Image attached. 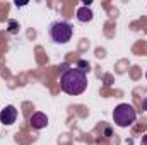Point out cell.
<instances>
[{
    "label": "cell",
    "instance_id": "obj_1",
    "mask_svg": "<svg viewBox=\"0 0 147 145\" xmlns=\"http://www.w3.org/2000/svg\"><path fill=\"white\" fill-rule=\"evenodd\" d=\"M60 87L69 96H79L87 89V73L80 68H67L60 77Z\"/></svg>",
    "mask_w": 147,
    "mask_h": 145
},
{
    "label": "cell",
    "instance_id": "obj_2",
    "mask_svg": "<svg viewBox=\"0 0 147 145\" xmlns=\"http://www.w3.org/2000/svg\"><path fill=\"white\" fill-rule=\"evenodd\" d=\"M135 119H137L135 109H134V106H130V104H127V103H121V104H118L116 108L113 109V121H115V125L120 126V128H128V126H132V125L135 123Z\"/></svg>",
    "mask_w": 147,
    "mask_h": 145
},
{
    "label": "cell",
    "instance_id": "obj_3",
    "mask_svg": "<svg viewBox=\"0 0 147 145\" xmlns=\"http://www.w3.org/2000/svg\"><path fill=\"white\" fill-rule=\"evenodd\" d=\"M50 38L53 43L57 44H65L72 39V34H74V28L67 22V21H55L50 24Z\"/></svg>",
    "mask_w": 147,
    "mask_h": 145
},
{
    "label": "cell",
    "instance_id": "obj_4",
    "mask_svg": "<svg viewBox=\"0 0 147 145\" xmlns=\"http://www.w3.org/2000/svg\"><path fill=\"white\" fill-rule=\"evenodd\" d=\"M16 119H17V109L14 108L12 104H9V106H5V108L0 111V123L2 125H14L16 123Z\"/></svg>",
    "mask_w": 147,
    "mask_h": 145
},
{
    "label": "cell",
    "instance_id": "obj_5",
    "mask_svg": "<svg viewBox=\"0 0 147 145\" xmlns=\"http://www.w3.org/2000/svg\"><path fill=\"white\" fill-rule=\"evenodd\" d=\"M29 123H31V126L34 128V130H43V128H46V125H48V116L45 114V113H34L33 116H31V119H29Z\"/></svg>",
    "mask_w": 147,
    "mask_h": 145
},
{
    "label": "cell",
    "instance_id": "obj_6",
    "mask_svg": "<svg viewBox=\"0 0 147 145\" xmlns=\"http://www.w3.org/2000/svg\"><path fill=\"white\" fill-rule=\"evenodd\" d=\"M92 17H94V14H92V10H91L89 7H80V9H77V19H79L80 22H91Z\"/></svg>",
    "mask_w": 147,
    "mask_h": 145
},
{
    "label": "cell",
    "instance_id": "obj_7",
    "mask_svg": "<svg viewBox=\"0 0 147 145\" xmlns=\"http://www.w3.org/2000/svg\"><path fill=\"white\" fill-rule=\"evenodd\" d=\"M17 31H19V24H17L16 21H9V33L16 34Z\"/></svg>",
    "mask_w": 147,
    "mask_h": 145
},
{
    "label": "cell",
    "instance_id": "obj_8",
    "mask_svg": "<svg viewBox=\"0 0 147 145\" xmlns=\"http://www.w3.org/2000/svg\"><path fill=\"white\" fill-rule=\"evenodd\" d=\"M140 145H147V135L142 137V140H140Z\"/></svg>",
    "mask_w": 147,
    "mask_h": 145
},
{
    "label": "cell",
    "instance_id": "obj_9",
    "mask_svg": "<svg viewBox=\"0 0 147 145\" xmlns=\"http://www.w3.org/2000/svg\"><path fill=\"white\" fill-rule=\"evenodd\" d=\"M142 109H144V111H147V97L144 99V103H142Z\"/></svg>",
    "mask_w": 147,
    "mask_h": 145
},
{
    "label": "cell",
    "instance_id": "obj_10",
    "mask_svg": "<svg viewBox=\"0 0 147 145\" xmlns=\"http://www.w3.org/2000/svg\"><path fill=\"white\" fill-rule=\"evenodd\" d=\"M146 79H147V72H146Z\"/></svg>",
    "mask_w": 147,
    "mask_h": 145
}]
</instances>
